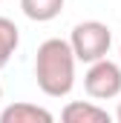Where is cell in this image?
Instances as JSON below:
<instances>
[{
  "instance_id": "obj_1",
  "label": "cell",
  "mask_w": 121,
  "mask_h": 123,
  "mask_svg": "<svg viewBox=\"0 0 121 123\" xmlns=\"http://www.w3.org/2000/svg\"><path fill=\"white\" fill-rule=\"evenodd\" d=\"M75 55L63 37H49L38 46L35 55V80L49 97H66L75 86Z\"/></svg>"
},
{
  "instance_id": "obj_7",
  "label": "cell",
  "mask_w": 121,
  "mask_h": 123,
  "mask_svg": "<svg viewBox=\"0 0 121 123\" xmlns=\"http://www.w3.org/2000/svg\"><path fill=\"white\" fill-rule=\"evenodd\" d=\"M17 46H20V29L15 26V20L0 14V69L9 66L12 55L17 52Z\"/></svg>"
},
{
  "instance_id": "obj_3",
  "label": "cell",
  "mask_w": 121,
  "mask_h": 123,
  "mask_svg": "<svg viewBox=\"0 0 121 123\" xmlns=\"http://www.w3.org/2000/svg\"><path fill=\"white\" fill-rule=\"evenodd\" d=\"M84 89L95 100H113L121 94V66L110 57L90 63L84 74Z\"/></svg>"
},
{
  "instance_id": "obj_2",
  "label": "cell",
  "mask_w": 121,
  "mask_h": 123,
  "mask_svg": "<svg viewBox=\"0 0 121 123\" xmlns=\"http://www.w3.org/2000/svg\"><path fill=\"white\" fill-rule=\"evenodd\" d=\"M66 43H69L75 60L95 63V60H104L107 57V52L113 46V31L101 20H84V23H78L72 29V34H69Z\"/></svg>"
},
{
  "instance_id": "obj_4",
  "label": "cell",
  "mask_w": 121,
  "mask_h": 123,
  "mask_svg": "<svg viewBox=\"0 0 121 123\" xmlns=\"http://www.w3.org/2000/svg\"><path fill=\"white\" fill-rule=\"evenodd\" d=\"M60 123H115L113 115L90 100H69L60 109Z\"/></svg>"
},
{
  "instance_id": "obj_10",
  "label": "cell",
  "mask_w": 121,
  "mask_h": 123,
  "mask_svg": "<svg viewBox=\"0 0 121 123\" xmlns=\"http://www.w3.org/2000/svg\"><path fill=\"white\" fill-rule=\"evenodd\" d=\"M118 49H121V46H118Z\"/></svg>"
},
{
  "instance_id": "obj_5",
  "label": "cell",
  "mask_w": 121,
  "mask_h": 123,
  "mask_svg": "<svg viewBox=\"0 0 121 123\" xmlns=\"http://www.w3.org/2000/svg\"><path fill=\"white\" fill-rule=\"evenodd\" d=\"M0 123H55V115L35 103H9L0 112Z\"/></svg>"
},
{
  "instance_id": "obj_9",
  "label": "cell",
  "mask_w": 121,
  "mask_h": 123,
  "mask_svg": "<svg viewBox=\"0 0 121 123\" xmlns=\"http://www.w3.org/2000/svg\"><path fill=\"white\" fill-rule=\"evenodd\" d=\"M0 97H3V86H0Z\"/></svg>"
},
{
  "instance_id": "obj_6",
  "label": "cell",
  "mask_w": 121,
  "mask_h": 123,
  "mask_svg": "<svg viewBox=\"0 0 121 123\" xmlns=\"http://www.w3.org/2000/svg\"><path fill=\"white\" fill-rule=\"evenodd\" d=\"M63 3L66 0H20V9L35 23H49L63 12Z\"/></svg>"
},
{
  "instance_id": "obj_8",
  "label": "cell",
  "mask_w": 121,
  "mask_h": 123,
  "mask_svg": "<svg viewBox=\"0 0 121 123\" xmlns=\"http://www.w3.org/2000/svg\"><path fill=\"white\" fill-rule=\"evenodd\" d=\"M115 123H121V100H118V109H115V117H113Z\"/></svg>"
}]
</instances>
